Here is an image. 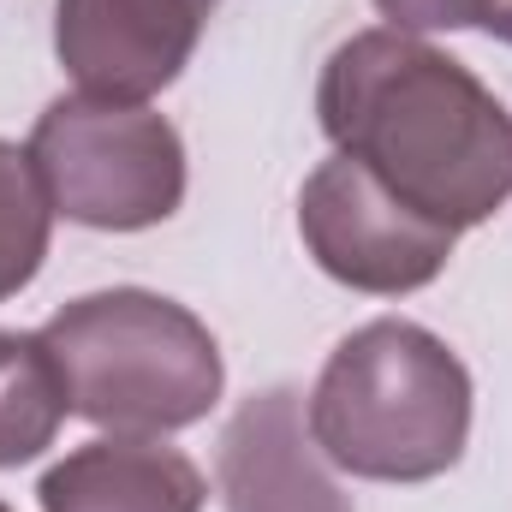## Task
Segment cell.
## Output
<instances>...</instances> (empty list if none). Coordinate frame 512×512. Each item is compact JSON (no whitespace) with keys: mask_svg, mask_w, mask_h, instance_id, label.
Segmentation results:
<instances>
[{"mask_svg":"<svg viewBox=\"0 0 512 512\" xmlns=\"http://www.w3.org/2000/svg\"><path fill=\"white\" fill-rule=\"evenodd\" d=\"M54 215L90 233H149L185 203V137L149 102L54 96L30 126Z\"/></svg>","mask_w":512,"mask_h":512,"instance_id":"cell-4","label":"cell"},{"mask_svg":"<svg viewBox=\"0 0 512 512\" xmlns=\"http://www.w3.org/2000/svg\"><path fill=\"white\" fill-rule=\"evenodd\" d=\"M387 30L429 36V30H483L495 0H376Z\"/></svg>","mask_w":512,"mask_h":512,"instance_id":"cell-11","label":"cell"},{"mask_svg":"<svg viewBox=\"0 0 512 512\" xmlns=\"http://www.w3.org/2000/svg\"><path fill=\"white\" fill-rule=\"evenodd\" d=\"M227 512H352V495L328 477L322 447L310 441L298 387L251 393L221 429L215 453Z\"/></svg>","mask_w":512,"mask_h":512,"instance_id":"cell-7","label":"cell"},{"mask_svg":"<svg viewBox=\"0 0 512 512\" xmlns=\"http://www.w3.org/2000/svg\"><path fill=\"white\" fill-rule=\"evenodd\" d=\"M304 423L322 459L364 483H435L471 441V370L423 322L376 316L328 352Z\"/></svg>","mask_w":512,"mask_h":512,"instance_id":"cell-2","label":"cell"},{"mask_svg":"<svg viewBox=\"0 0 512 512\" xmlns=\"http://www.w3.org/2000/svg\"><path fill=\"white\" fill-rule=\"evenodd\" d=\"M48 239H54V203L42 191V173L30 149L0 137V304L42 274Z\"/></svg>","mask_w":512,"mask_h":512,"instance_id":"cell-10","label":"cell"},{"mask_svg":"<svg viewBox=\"0 0 512 512\" xmlns=\"http://www.w3.org/2000/svg\"><path fill=\"white\" fill-rule=\"evenodd\" d=\"M42 340L66 376L72 417L108 435H179L203 423L227 387L209 322L149 286H108L60 304Z\"/></svg>","mask_w":512,"mask_h":512,"instance_id":"cell-3","label":"cell"},{"mask_svg":"<svg viewBox=\"0 0 512 512\" xmlns=\"http://www.w3.org/2000/svg\"><path fill=\"white\" fill-rule=\"evenodd\" d=\"M42 512H203V471L161 435H102L36 483Z\"/></svg>","mask_w":512,"mask_h":512,"instance_id":"cell-8","label":"cell"},{"mask_svg":"<svg viewBox=\"0 0 512 512\" xmlns=\"http://www.w3.org/2000/svg\"><path fill=\"white\" fill-rule=\"evenodd\" d=\"M0 512H12V507H6V501H0Z\"/></svg>","mask_w":512,"mask_h":512,"instance_id":"cell-13","label":"cell"},{"mask_svg":"<svg viewBox=\"0 0 512 512\" xmlns=\"http://www.w3.org/2000/svg\"><path fill=\"white\" fill-rule=\"evenodd\" d=\"M495 42H507L512 48V0H495V12H489V24H483Z\"/></svg>","mask_w":512,"mask_h":512,"instance_id":"cell-12","label":"cell"},{"mask_svg":"<svg viewBox=\"0 0 512 512\" xmlns=\"http://www.w3.org/2000/svg\"><path fill=\"white\" fill-rule=\"evenodd\" d=\"M298 239L328 280L370 298H405L447 268L459 233L387 197L358 161L328 155L298 191Z\"/></svg>","mask_w":512,"mask_h":512,"instance_id":"cell-5","label":"cell"},{"mask_svg":"<svg viewBox=\"0 0 512 512\" xmlns=\"http://www.w3.org/2000/svg\"><path fill=\"white\" fill-rule=\"evenodd\" d=\"M66 417H72V399L48 340L0 328V471L42 459L60 441Z\"/></svg>","mask_w":512,"mask_h":512,"instance_id":"cell-9","label":"cell"},{"mask_svg":"<svg viewBox=\"0 0 512 512\" xmlns=\"http://www.w3.org/2000/svg\"><path fill=\"white\" fill-rule=\"evenodd\" d=\"M221 0H54V54L78 96L149 102L191 66Z\"/></svg>","mask_w":512,"mask_h":512,"instance_id":"cell-6","label":"cell"},{"mask_svg":"<svg viewBox=\"0 0 512 512\" xmlns=\"http://www.w3.org/2000/svg\"><path fill=\"white\" fill-rule=\"evenodd\" d=\"M334 155L447 233L495 221L512 197V114L453 54L405 30L346 36L316 78Z\"/></svg>","mask_w":512,"mask_h":512,"instance_id":"cell-1","label":"cell"}]
</instances>
